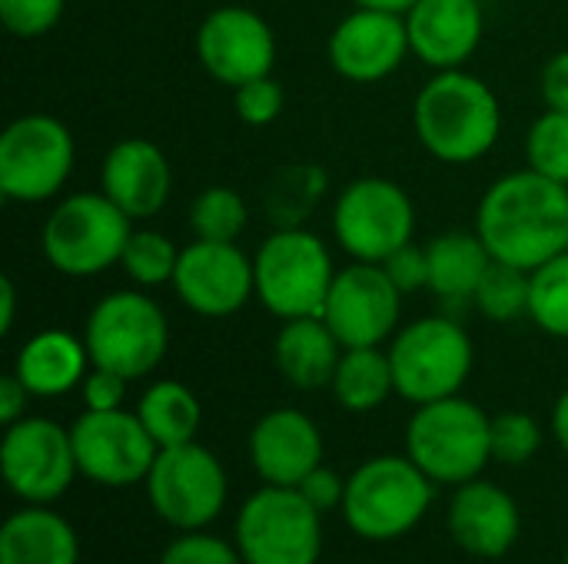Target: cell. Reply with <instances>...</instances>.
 <instances>
[{"mask_svg":"<svg viewBox=\"0 0 568 564\" xmlns=\"http://www.w3.org/2000/svg\"><path fill=\"white\" fill-rule=\"evenodd\" d=\"M476 233L493 259L539 269L568 249V186L536 170L496 180L479 203Z\"/></svg>","mask_w":568,"mask_h":564,"instance_id":"cell-1","label":"cell"},{"mask_svg":"<svg viewBox=\"0 0 568 564\" xmlns=\"http://www.w3.org/2000/svg\"><path fill=\"white\" fill-rule=\"evenodd\" d=\"M496 93L463 70H443L433 76L413 106V126L419 143L443 163H473L486 156L499 136Z\"/></svg>","mask_w":568,"mask_h":564,"instance_id":"cell-2","label":"cell"},{"mask_svg":"<svg viewBox=\"0 0 568 564\" xmlns=\"http://www.w3.org/2000/svg\"><path fill=\"white\" fill-rule=\"evenodd\" d=\"M436 482L409 455H376L346 479L343 519L366 542L409 535L429 512Z\"/></svg>","mask_w":568,"mask_h":564,"instance_id":"cell-3","label":"cell"},{"mask_svg":"<svg viewBox=\"0 0 568 564\" xmlns=\"http://www.w3.org/2000/svg\"><path fill=\"white\" fill-rule=\"evenodd\" d=\"M493 419L469 399L449 396L416 409L406 429V455L436 482L463 485L493 462Z\"/></svg>","mask_w":568,"mask_h":564,"instance_id":"cell-4","label":"cell"},{"mask_svg":"<svg viewBox=\"0 0 568 564\" xmlns=\"http://www.w3.org/2000/svg\"><path fill=\"white\" fill-rule=\"evenodd\" d=\"M256 296L276 319L323 316L336 279L329 249L300 226H280L253 259Z\"/></svg>","mask_w":568,"mask_h":564,"instance_id":"cell-5","label":"cell"},{"mask_svg":"<svg viewBox=\"0 0 568 564\" xmlns=\"http://www.w3.org/2000/svg\"><path fill=\"white\" fill-rule=\"evenodd\" d=\"M130 216L106 193H77L43 223L40 246L47 263L63 276H97L120 263L130 239Z\"/></svg>","mask_w":568,"mask_h":564,"instance_id":"cell-6","label":"cell"},{"mask_svg":"<svg viewBox=\"0 0 568 564\" xmlns=\"http://www.w3.org/2000/svg\"><path fill=\"white\" fill-rule=\"evenodd\" d=\"M396 392L406 402L426 406L459 396L473 372V342L466 329L449 316L416 319L389 346Z\"/></svg>","mask_w":568,"mask_h":564,"instance_id":"cell-7","label":"cell"},{"mask_svg":"<svg viewBox=\"0 0 568 564\" xmlns=\"http://www.w3.org/2000/svg\"><path fill=\"white\" fill-rule=\"evenodd\" d=\"M323 512L300 489L263 485L236 519V548L243 564H316L323 555Z\"/></svg>","mask_w":568,"mask_h":564,"instance_id":"cell-8","label":"cell"},{"mask_svg":"<svg viewBox=\"0 0 568 564\" xmlns=\"http://www.w3.org/2000/svg\"><path fill=\"white\" fill-rule=\"evenodd\" d=\"M83 342L90 366L120 372L123 379L150 376L166 356V316L143 293H113L100 299L87 319Z\"/></svg>","mask_w":568,"mask_h":564,"instance_id":"cell-9","label":"cell"},{"mask_svg":"<svg viewBox=\"0 0 568 564\" xmlns=\"http://www.w3.org/2000/svg\"><path fill=\"white\" fill-rule=\"evenodd\" d=\"M143 485L150 509L176 532H200L216 522L230 495L220 459L196 442L160 449Z\"/></svg>","mask_w":568,"mask_h":564,"instance_id":"cell-10","label":"cell"},{"mask_svg":"<svg viewBox=\"0 0 568 564\" xmlns=\"http://www.w3.org/2000/svg\"><path fill=\"white\" fill-rule=\"evenodd\" d=\"M333 229L339 246L359 263H386L396 249L413 243L416 209L403 186L366 176L339 193Z\"/></svg>","mask_w":568,"mask_h":564,"instance_id":"cell-11","label":"cell"},{"mask_svg":"<svg viewBox=\"0 0 568 564\" xmlns=\"http://www.w3.org/2000/svg\"><path fill=\"white\" fill-rule=\"evenodd\" d=\"M73 170L70 130L43 113L13 120L0 136V196L13 203L50 199Z\"/></svg>","mask_w":568,"mask_h":564,"instance_id":"cell-12","label":"cell"},{"mask_svg":"<svg viewBox=\"0 0 568 564\" xmlns=\"http://www.w3.org/2000/svg\"><path fill=\"white\" fill-rule=\"evenodd\" d=\"M0 472L23 505H53L80 475L70 429L37 416H23L7 425L0 442Z\"/></svg>","mask_w":568,"mask_h":564,"instance_id":"cell-13","label":"cell"},{"mask_svg":"<svg viewBox=\"0 0 568 564\" xmlns=\"http://www.w3.org/2000/svg\"><path fill=\"white\" fill-rule=\"evenodd\" d=\"M70 439H73L80 475L106 489H126L146 482L160 452L140 416L126 409H110V412L87 409L70 425Z\"/></svg>","mask_w":568,"mask_h":564,"instance_id":"cell-14","label":"cell"},{"mask_svg":"<svg viewBox=\"0 0 568 564\" xmlns=\"http://www.w3.org/2000/svg\"><path fill=\"white\" fill-rule=\"evenodd\" d=\"M403 293L383 269V263H353L336 273L323 322L343 342V349H366L379 346L396 332Z\"/></svg>","mask_w":568,"mask_h":564,"instance_id":"cell-15","label":"cell"},{"mask_svg":"<svg viewBox=\"0 0 568 564\" xmlns=\"http://www.w3.org/2000/svg\"><path fill=\"white\" fill-rule=\"evenodd\" d=\"M173 289L193 312L223 319L240 312L256 293V273L253 263L236 249V243L196 239L180 249Z\"/></svg>","mask_w":568,"mask_h":564,"instance_id":"cell-16","label":"cell"},{"mask_svg":"<svg viewBox=\"0 0 568 564\" xmlns=\"http://www.w3.org/2000/svg\"><path fill=\"white\" fill-rule=\"evenodd\" d=\"M196 57L213 80L236 90L273 70L276 40L260 13L246 7H220L200 23Z\"/></svg>","mask_w":568,"mask_h":564,"instance_id":"cell-17","label":"cell"},{"mask_svg":"<svg viewBox=\"0 0 568 564\" xmlns=\"http://www.w3.org/2000/svg\"><path fill=\"white\" fill-rule=\"evenodd\" d=\"M409 53V30L403 13L356 7L329 37V63L353 83L386 80Z\"/></svg>","mask_w":568,"mask_h":564,"instance_id":"cell-18","label":"cell"},{"mask_svg":"<svg viewBox=\"0 0 568 564\" xmlns=\"http://www.w3.org/2000/svg\"><path fill=\"white\" fill-rule=\"evenodd\" d=\"M449 535L473 558H503L513 552L523 532V515L516 499L496 482L473 479L456 485L449 502Z\"/></svg>","mask_w":568,"mask_h":564,"instance_id":"cell-19","label":"cell"},{"mask_svg":"<svg viewBox=\"0 0 568 564\" xmlns=\"http://www.w3.org/2000/svg\"><path fill=\"white\" fill-rule=\"evenodd\" d=\"M250 462L263 485L296 489L323 465V435L300 409H273L250 432Z\"/></svg>","mask_w":568,"mask_h":564,"instance_id":"cell-20","label":"cell"},{"mask_svg":"<svg viewBox=\"0 0 568 564\" xmlns=\"http://www.w3.org/2000/svg\"><path fill=\"white\" fill-rule=\"evenodd\" d=\"M409 50L436 66L459 70L483 40L479 0H416L406 10Z\"/></svg>","mask_w":568,"mask_h":564,"instance_id":"cell-21","label":"cell"},{"mask_svg":"<svg viewBox=\"0 0 568 564\" xmlns=\"http://www.w3.org/2000/svg\"><path fill=\"white\" fill-rule=\"evenodd\" d=\"M100 183H103V193L130 219H150L166 206L173 176L156 143L143 136H130V140H120L106 153Z\"/></svg>","mask_w":568,"mask_h":564,"instance_id":"cell-22","label":"cell"},{"mask_svg":"<svg viewBox=\"0 0 568 564\" xmlns=\"http://www.w3.org/2000/svg\"><path fill=\"white\" fill-rule=\"evenodd\" d=\"M80 539L50 505H23L0 529V564H77Z\"/></svg>","mask_w":568,"mask_h":564,"instance_id":"cell-23","label":"cell"},{"mask_svg":"<svg viewBox=\"0 0 568 564\" xmlns=\"http://www.w3.org/2000/svg\"><path fill=\"white\" fill-rule=\"evenodd\" d=\"M343 359V342L323 322V316L286 319L276 336V369L296 389L333 386L336 366Z\"/></svg>","mask_w":568,"mask_h":564,"instance_id":"cell-24","label":"cell"},{"mask_svg":"<svg viewBox=\"0 0 568 564\" xmlns=\"http://www.w3.org/2000/svg\"><path fill=\"white\" fill-rule=\"evenodd\" d=\"M87 366H90L87 342H80L77 336H70L63 329H47V332H37L17 352L13 372L30 389V396L53 399V396H67L70 389L83 386Z\"/></svg>","mask_w":568,"mask_h":564,"instance_id":"cell-25","label":"cell"},{"mask_svg":"<svg viewBox=\"0 0 568 564\" xmlns=\"http://www.w3.org/2000/svg\"><path fill=\"white\" fill-rule=\"evenodd\" d=\"M429 263V289L446 302H466L476 296L493 253L479 239V233H443L426 246Z\"/></svg>","mask_w":568,"mask_h":564,"instance_id":"cell-26","label":"cell"},{"mask_svg":"<svg viewBox=\"0 0 568 564\" xmlns=\"http://www.w3.org/2000/svg\"><path fill=\"white\" fill-rule=\"evenodd\" d=\"M333 396L346 412H373L379 409L393 392V362L389 352H379V346L366 349H343V359L333 376Z\"/></svg>","mask_w":568,"mask_h":564,"instance_id":"cell-27","label":"cell"},{"mask_svg":"<svg viewBox=\"0 0 568 564\" xmlns=\"http://www.w3.org/2000/svg\"><path fill=\"white\" fill-rule=\"evenodd\" d=\"M136 416L146 425V432L153 435V442L160 449H170V445H186L196 439L203 409L183 382L163 379L143 392Z\"/></svg>","mask_w":568,"mask_h":564,"instance_id":"cell-28","label":"cell"},{"mask_svg":"<svg viewBox=\"0 0 568 564\" xmlns=\"http://www.w3.org/2000/svg\"><path fill=\"white\" fill-rule=\"evenodd\" d=\"M529 289H532L529 269L493 259L473 299L483 309V316H489L493 322H513L529 312Z\"/></svg>","mask_w":568,"mask_h":564,"instance_id":"cell-29","label":"cell"},{"mask_svg":"<svg viewBox=\"0 0 568 564\" xmlns=\"http://www.w3.org/2000/svg\"><path fill=\"white\" fill-rule=\"evenodd\" d=\"M529 316L542 332L568 339V249L532 269Z\"/></svg>","mask_w":568,"mask_h":564,"instance_id":"cell-30","label":"cell"},{"mask_svg":"<svg viewBox=\"0 0 568 564\" xmlns=\"http://www.w3.org/2000/svg\"><path fill=\"white\" fill-rule=\"evenodd\" d=\"M190 226L196 239L236 243V236L246 229V203L230 186H210L193 199Z\"/></svg>","mask_w":568,"mask_h":564,"instance_id":"cell-31","label":"cell"},{"mask_svg":"<svg viewBox=\"0 0 568 564\" xmlns=\"http://www.w3.org/2000/svg\"><path fill=\"white\" fill-rule=\"evenodd\" d=\"M180 263V249L153 229H136L126 239V249L120 256L123 273L136 283V286H163L173 283Z\"/></svg>","mask_w":568,"mask_h":564,"instance_id":"cell-32","label":"cell"},{"mask_svg":"<svg viewBox=\"0 0 568 564\" xmlns=\"http://www.w3.org/2000/svg\"><path fill=\"white\" fill-rule=\"evenodd\" d=\"M323 186H326V176L316 166H290V170H283L273 180L270 199H266L270 209H273V219L280 226H296L310 213L316 196H323Z\"/></svg>","mask_w":568,"mask_h":564,"instance_id":"cell-33","label":"cell"},{"mask_svg":"<svg viewBox=\"0 0 568 564\" xmlns=\"http://www.w3.org/2000/svg\"><path fill=\"white\" fill-rule=\"evenodd\" d=\"M529 153V170L566 183L568 186V113L566 110H549L542 113L526 140Z\"/></svg>","mask_w":568,"mask_h":564,"instance_id":"cell-34","label":"cell"},{"mask_svg":"<svg viewBox=\"0 0 568 564\" xmlns=\"http://www.w3.org/2000/svg\"><path fill=\"white\" fill-rule=\"evenodd\" d=\"M489 445H493V462L523 465V462H529L539 452L542 429L526 412H503L489 425Z\"/></svg>","mask_w":568,"mask_h":564,"instance_id":"cell-35","label":"cell"},{"mask_svg":"<svg viewBox=\"0 0 568 564\" xmlns=\"http://www.w3.org/2000/svg\"><path fill=\"white\" fill-rule=\"evenodd\" d=\"M160 564H243L236 542H223L210 535L206 529L200 532H180L160 555Z\"/></svg>","mask_w":568,"mask_h":564,"instance_id":"cell-36","label":"cell"},{"mask_svg":"<svg viewBox=\"0 0 568 564\" xmlns=\"http://www.w3.org/2000/svg\"><path fill=\"white\" fill-rule=\"evenodd\" d=\"M63 17V0H0V20L13 37L33 40L50 33Z\"/></svg>","mask_w":568,"mask_h":564,"instance_id":"cell-37","label":"cell"},{"mask_svg":"<svg viewBox=\"0 0 568 564\" xmlns=\"http://www.w3.org/2000/svg\"><path fill=\"white\" fill-rule=\"evenodd\" d=\"M233 106L240 113L243 123L250 126H266L280 116L283 110V86L266 73V76H256L243 86H236V96H233Z\"/></svg>","mask_w":568,"mask_h":564,"instance_id":"cell-38","label":"cell"},{"mask_svg":"<svg viewBox=\"0 0 568 564\" xmlns=\"http://www.w3.org/2000/svg\"><path fill=\"white\" fill-rule=\"evenodd\" d=\"M383 269L389 273V279L396 283L399 293H416L423 286H429V263H426V249H416L413 243H406L403 249H396Z\"/></svg>","mask_w":568,"mask_h":564,"instance_id":"cell-39","label":"cell"},{"mask_svg":"<svg viewBox=\"0 0 568 564\" xmlns=\"http://www.w3.org/2000/svg\"><path fill=\"white\" fill-rule=\"evenodd\" d=\"M126 382H130V379H123L120 372H110V369H97V366H93V372H87V379H83V386H80V389H83L87 409H93V412L123 409Z\"/></svg>","mask_w":568,"mask_h":564,"instance_id":"cell-40","label":"cell"},{"mask_svg":"<svg viewBox=\"0 0 568 564\" xmlns=\"http://www.w3.org/2000/svg\"><path fill=\"white\" fill-rule=\"evenodd\" d=\"M303 499L316 509V512H329V509H343V495H346V482L339 479V472L320 465L313 469L300 485Z\"/></svg>","mask_w":568,"mask_h":564,"instance_id":"cell-41","label":"cell"},{"mask_svg":"<svg viewBox=\"0 0 568 564\" xmlns=\"http://www.w3.org/2000/svg\"><path fill=\"white\" fill-rule=\"evenodd\" d=\"M542 96L549 110H566L568 113V50L556 53L546 70H542Z\"/></svg>","mask_w":568,"mask_h":564,"instance_id":"cell-42","label":"cell"},{"mask_svg":"<svg viewBox=\"0 0 568 564\" xmlns=\"http://www.w3.org/2000/svg\"><path fill=\"white\" fill-rule=\"evenodd\" d=\"M27 399H30V389L17 379V372L3 376L0 379V422L3 425L20 422L23 412H27Z\"/></svg>","mask_w":568,"mask_h":564,"instance_id":"cell-43","label":"cell"},{"mask_svg":"<svg viewBox=\"0 0 568 564\" xmlns=\"http://www.w3.org/2000/svg\"><path fill=\"white\" fill-rule=\"evenodd\" d=\"M13 309H17V289L10 283V276L0 279V332H10L13 326Z\"/></svg>","mask_w":568,"mask_h":564,"instance_id":"cell-44","label":"cell"},{"mask_svg":"<svg viewBox=\"0 0 568 564\" xmlns=\"http://www.w3.org/2000/svg\"><path fill=\"white\" fill-rule=\"evenodd\" d=\"M552 432H556L559 445L568 452V389L559 396V402L552 409Z\"/></svg>","mask_w":568,"mask_h":564,"instance_id":"cell-45","label":"cell"},{"mask_svg":"<svg viewBox=\"0 0 568 564\" xmlns=\"http://www.w3.org/2000/svg\"><path fill=\"white\" fill-rule=\"evenodd\" d=\"M356 7H369V10H389V13H406L416 0H353Z\"/></svg>","mask_w":568,"mask_h":564,"instance_id":"cell-46","label":"cell"},{"mask_svg":"<svg viewBox=\"0 0 568 564\" xmlns=\"http://www.w3.org/2000/svg\"><path fill=\"white\" fill-rule=\"evenodd\" d=\"M562 564H568V552H566V562H562Z\"/></svg>","mask_w":568,"mask_h":564,"instance_id":"cell-47","label":"cell"}]
</instances>
